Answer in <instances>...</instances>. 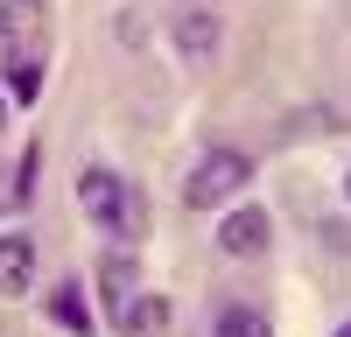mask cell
Instances as JSON below:
<instances>
[{
	"mask_svg": "<svg viewBox=\"0 0 351 337\" xmlns=\"http://www.w3.org/2000/svg\"><path fill=\"white\" fill-rule=\"evenodd\" d=\"M43 92V56H21V64H8V99H36Z\"/></svg>",
	"mask_w": 351,
	"mask_h": 337,
	"instance_id": "12",
	"label": "cell"
},
{
	"mask_svg": "<svg viewBox=\"0 0 351 337\" xmlns=\"http://www.w3.org/2000/svg\"><path fill=\"white\" fill-rule=\"evenodd\" d=\"M344 197H351V168H344Z\"/></svg>",
	"mask_w": 351,
	"mask_h": 337,
	"instance_id": "15",
	"label": "cell"
},
{
	"mask_svg": "<svg viewBox=\"0 0 351 337\" xmlns=\"http://www.w3.org/2000/svg\"><path fill=\"white\" fill-rule=\"evenodd\" d=\"M49 316L64 323L71 337H92V309H84V281H56V295H49Z\"/></svg>",
	"mask_w": 351,
	"mask_h": 337,
	"instance_id": "10",
	"label": "cell"
},
{
	"mask_svg": "<svg viewBox=\"0 0 351 337\" xmlns=\"http://www.w3.org/2000/svg\"><path fill=\"white\" fill-rule=\"evenodd\" d=\"M77 204H84V218H92L106 239H134V225H141L134 190L120 183V168H106V162H84L77 168Z\"/></svg>",
	"mask_w": 351,
	"mask_h": 337,
	"instance_id": "1",
	"label": "cell"
},
{
	"mask_svg": "<svg viewBox=\"0 0 351 337\" xmlns=\"http://www.w3.org/2000/svg\"><path fill=\"white\" fill-rule=\"evenodd\" d=\"M112 330H120V337H162L169 330V295H134Z\"/></svg>",
	"mask_w": 351,
	"mask_h": 337,
	"instance_id": "8",
	"label": "cell"
},
{
	"mask_svg": "<svg viewBox=\"0 0 351 337\" xmlns=\"http://www.w3.org/2000/svg\"><path fill=\"white\" fill-rule=\"evenodd\" d=\"M43 42H49V8L43 0H0V64L43 56Z\"/></svg>",
	"mask_w": 351,
	"mask_h": 337,
	"instance_id": "4",
	"label": "cell"
},
{
	"mask_svg": "<svg viewBox=\"0 0 351 337\" xmlns=\"http://www.w3.org/2000/svg\"><path fill=\"white\" fill-rule=\"evenodd\" d=\"M36 162H43V148H28L14 162V176H0V218H8L14 204H28V190H36Z\"/></svg>",
	"mask_w": 351,
	"mask_h": 337,
	"instance_id": "11",
	"label": "cell"
},
{
	"mask_svg": "<svg viewBox=\"0 0 351 337\" xmlns=\"http://www.w3.org/2000/svg\"><path fill=\"white\" fill-rule=\"evenodd\" d=\"M134 281H141V274H134V260H127V253H106V260H99V295H106V316H112V323H120V309L141 295Z\"/></svg>",
	"mask_w": 351,
	"mask_h": 337,
	"instance_id": "7",
	"label": "cell"
},
{
	"mask_svg": "<svg viewBox=\"0 0 351 337\" xmlns=\"http://www.w3.org/2000/svg\"><path fill=\"white\" fill-rule=\"evenodd\" d=\"M0 120H8V92H0Z\"/></svg>",
	"mask_w": 351,
	"mask_h": 337,
	"instance_id": "14",
	"label": "cell"
},
{
	"mask_svg": "<svg viewBox=\"0 0 351 337\" xmlns=\"http://www.w3.org/2000/svg\"><path fill=\"white\" fill-rule=\"evenodd\" d=\"M169 42H176L183 64H211L218 42H225L218 8H204V0H176V8H169Z\"/></svg>",
	"mask_w": 351,
	"mask_h": 337,
	"instance_id": "3",
	"label": "cell"
},
{
	"mask_svg": "<svg viewBox=\"0 0 351 337\" xmlns=\"http://www.w3.org/2000/svg\"><path fill=\"white\" fill-rule=\"evenodd\" d=\"M211 337H274V316L253 309V302H225L211 316Z\"/></svg>",
	"mask_w": 351,
	"mask_h": 337,
	"instance_id": "9",
	"label": "cell"
},
{
	"mask_svg": "<svg viewBox=\"0 0 351 337\" xmlns=\"http://www.w3.org/2000/svg\"><path fill=\"white\" fill-rule=\"evenodd\" d=\"M246 183H253V155L246 148H204L197 168L183 176V204L190 211H225Z\"/></svg>",
	"mask_w": 351,
	"mask_h": 337,
	"instance_id": "2",
	"label": "cell"
},
{
	"mask_svg": "<svg viewBox=\"0 0 351 337\" xmlns=\"http://www.w3.org/2000/svg\"><path fill=\"white\" fill-rule=\"evenodd\" d=\"M28 288H36V239L0 232V295H28Z\"/></svg>",
	"mask_w": 351,
	"mask_h": 337,
	"instance_id": "6",
	"label": "cell"
},
{
	"mask_svg": "<svg viewBox=\"0 0 351 337\" xmlns=\"http://www.w3.org/2000/svg\"><path fill=\"white\" fill-rule=\"evenodd\" d=\"M267 246H274V218L260 211V204L218 211V253H225V260H260Z\"/></svg>",
	"mask_w": 351,
	"mask_h": 337,
	"instance_id": "5",
	"label": "cell"
},
{
	"mask_svg": "<svg viewBox=\"0 0 351 337\" xmlns=\"http://www.w3.org/2000/svg\"><path fill=\"white\" fill-rule=\"evenodd\" d=\"M337 337H351V316H344V323H337Z\"/></svg>",
	"mask_w": 351,
	"mask_h": 337,
	"instance_id": "13",
	"label": "cell"
}]
</instances>
